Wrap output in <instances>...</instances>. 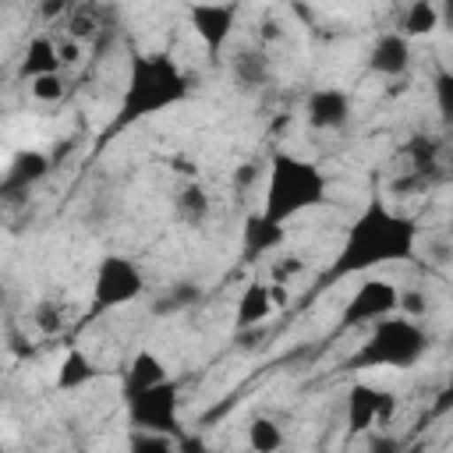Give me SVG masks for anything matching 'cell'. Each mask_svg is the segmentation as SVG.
Masks as SVG:
<instances>
[{"mask_svg": "<svg viewBox=\"0 0 453 453\" xmlns=\"http://www.w3.org/2000/svg\"><path fill=\"white\" fill-rule=\"evenodd\" d=\"M393 407H396L393 393H386L372 382H354L347 389V428H350V435H361L372 425L386 421L393 414Z\"/></svg>", "mask_w": 453, "mask_h": 453, "instance_id": "9c48e42d", "label": "cell"}, {"mask_svg": "<svg viewBox=\"0 0 453 453\" xmlns=\"http://www.w3.org/2000/svg\"><path fill=\"white\" fill-rule=\"evenodd\" d=\"M145 290V273L127 255H103L92 276V315L134 304Z\"/></svg>", "mask_w": 453, "mask_h": 453, "instance_id": "5b68a950", "label": "cell"}, {"mask_svg": "<svg viewBox=\"0 0 453 453\" xmlns=\"http://www.w3.org/2000/svg\"><path fill=\"white\" fill-rule=\"evenodd\" d=\"M326 173L304 156L294 152H273L265 166V198L262 216L273 223H290L304 209H315L326 202Z\"/></svg>", "mask_w": 453, "mask_h": 453, "instance_id": "3957f363", "label": "cell"}, {"mask_svg": "<svg viewBox=\"0 0 453 453\" xmlns=\"http://www.w3.org/2000/svg\"><path fill=\"white\" fill-rule=\"evenodd\" d=\"M273 311H276V304H273L269 283H248V287L241 290V297H237L234 326H237V329H255V326H262Z\"/></svg>", "mask_w": 453, "mask_h": 453, "instance_id": "7c38bea8", "label": "cell"}, {"mask_svg": "<svg viewBox=\"0 0 453 453\" xmlns=\"http://www.w3.org/2000/svg\"><path fill=\"white\" fill-rule=\"evenodd\" d=\"M60 11H64V0H46V4H42V14H46V18H53V14H60Z\"/></svg>", "mask_w": 453, "mask_h": 453, "instance_id": "1f68e13d", "label": "cell"}, {"mask_svg": "<svg viewBox=\"0 0 453 453\" xmlns=\"http://www.w3.org/2000/svg\"><path fill=\"white\" fill-rule=\"evenodd\" d=\"M191 85L180 64L170 53H134L127 64V81L120 92V110H117V131L159 117L188 99Z\"/></svg>", "mask_w": 453, "mask_h": 453, "instance_id": "7a4b0ae2", "label": "cell"}, {"mask_svg": "<svg viewBox=\"0 0 453 453\" xmlns=\"http://www.w3.org/2000/svg\"><path fill=\"white\" fill-rule=\"evenodd\" d=\"M237 21H241V0H195L188 7V25L205 46L209 60H219Z\"/></svg>", "mask_w": 453, "mask_h": 453, "instance_id": "8992f818", "label": "cell"}, {"mask_svg": "<svg viewBox=\"0 0 453 453\" xmlns=\"http://www.w3.org/2000/svg\"><path fill=\"white\" fill-rule=\"evenodd\" d=\"M248 446L255 453H276V449H283V428L273 418L258 414V418L248 421Z\"/></svg>", "mask_w": 453, "mask_h": 453, "instance_id": "44dd1931", "label": "cell"}, {"mask_svg": "<svg viewBox=\"0 0 453 453\" xmlns=\"http://www.w3.org/2000/svg\"><path fill=\"white\" fill-rule=\"evenodd\" d=\"M163 379H170V372H166V361L156 354V350H134L131 354V361H127V368H124V396L127 393H138V389H149V386H156V382H163Z\"/></svg>", "mask_w": 453, "mask_h": 453, "instance_id": "4fadbf2b", "label": "cell"}, {"mask_svg": "<svg viewBox=\"0 0 453 453\" xmlns=\"http://www.w3.org/2000/svg\"><path fill=\"white\" fill-rule=\"evenodd\" d=\"M428 350V333L418 319L389 311L368 326V340L354 354V368H414Z\"/></svg>", "mask_w": 453, "mask_h": 453, "instance_id": "277c9868", "label": "cell"}, {"mask_svg": "<svg viewBox=\"0 0 453 453\" xmlns=\"http://www.w3.org/2000/svg\"><path fill=\"white\" fill-rule=\"evenodd\" d=\"M127 446H131V449H142V453H149V449L166 453V449H173L177 442H173V435H170V432H156V428H138V425H131Z\"/></svg>", "mask_w": 453, "mask_h": 453, "instance_id": "7402d4cb", "label": "cell"}, {"mask_svg": "<svg viewBox=\"0 0 453 453\" xmlns=\"http://www.w3.org/2000/svg\"><path fill=\"white\" fill-rule=\"evenodd\" d=\"M28 81H32L28 92H32V99H39V103H57V99L64 96V74H60V71L35 74V78H28Z\"/></svg>", "mask_w": 453, "mask_h": 453, "instance_id": "603a6c76", "label": "cell"}, {"mask_svg": "<svg viewBox=\"0 0 453 453\" xmlns=\"http://www.w3.org/2000/svg\"><path fill=\"white\" fill-rule=\"evenodd\" d=\"M283 241H287V226H283V223H273V219H265L262 212H251V216L244 219V251H248V255L276 251Z\"/></svg>", "mask_w": 453, "mask_h": 453, "instance_id": "5bb4252c", "label": "cell"}, {"mask_svg": "<svg viewBox=\"0 0 453 453\" xmlns=\"http://www.w3.org/2000/svg\"><path fill=\"white\" fill-rule=\"evenodd\" d=\"M99 372H96V365H92V357L85 354V350H78V347H71L64 357H60V365H57V389H64V393H71V389H81L85 382H92Z\"/></svg>", "mask_w": 453, "mask_h": 453, "instance_id": "2e32d148", "label": "cell"}, {"mask_svg": "<svg viewBox=\"0 0 453 453\" xmlns=\"http://www.w3.org/2000/svg\"><path fill=\"white\" fill-rule=\"evenodd\" d=\"M234 78L244 85V88H262L269 78H273V67H269V57L262 50H241L234 57Z\"/></svg>", "mask_w": 453, "mask_h": 453, "instance_id": "ffe728a7", "label": "cell"}, {"mask_svg": "<svg viewBox=\"0 0 453 453\" xmlns=\"http://www.w3.org/2000/svg\"><path fill=\"white\" fill-rule=\"evenodd\" d=\"M396 294L400 287L382 280V276H368L365 283L354 287V294L343 304L340 315V329H368L372 322H379L382 315L396 311Z\"/></svg>", "mask_w": 453, "mask_h": 453, "instance_id": "ba28073f", "label": "cell"}, {"mask_svg": "<svg viewBox=\"0 0 453 453\" xmlns=\"http://www.w3.org/2000/svg\"><path fill=\"white\" fill-rule=\"evenodd\" d=\"M425 308H428V297H425L421 290H400V294H396V311H400V315L418 319Z\"/></svg>", "mask_w": 453, "mask_h": 453, "instance_id": "484cf974", "label": "cell"}, {"mask_svg": "<svg viewBox=\"0 0 453 453\" xmlns=\"http://www.w3.org/2000/svg\"><path fill=\"white\" fill-rule=\"evenodd\" d=\"M173 209H177V216H180L184 223L198 226V223L209 219V212H212V198H209V191H205L198 180H191V184H184V188L177 191Z\"/></svg>", "mask_w": 453, "mask_h": 453, "instance_id": "ac0fdd59", "label": "cell"}, {"mask_svg": "<svg viewBox=\"0 0 453 453\" xmlns=\"http://www.w3.org/2000/svg\"><path fill=\"white\" fill-rule=\"evenodd\" d=\"M0 4H4V0H0Z\"/></svg>", "mask_w": 453, "mask_h": 453, "instance_id": "d6a6232c", "label": "cell"}, {"mask_svg": "<svg viewBox=\"0 0 453 453\" xmlns=\"http://www.w3.org/2000/svg\"><path fill=\"white\" fill-rule=\"evenodd\" d=\"M418 244V223L396 212L382 195H372L368 205L354 216L343 234V244L329 265V280L361 276L389 262H407Z\"/></svg>", "mask_w": 453, "mask_h": 453, "instance_id": "6da1fadb", "label": "cell"}, {"mask_svg": "<svg viewBox=\"0 0 453 453\" xmlns=\"http://www.w3.org/2000/svg\"><path fill=\"white\" fill-rule=\"evenodd\" d=\"M301 265H304L301 258H294V255H283V258L273 265V280H276V283H287L294 273H301Z\"/></svg>", "mask_w": 453, "mask_h": 453, "instance_id": "4316f807", "label": "cell"}, {"mask_svg": "<svg viewBox=\"0 0 453 453\" xmlns=\"http://www.w3.org/2000/svg\"><path fill=\"white\" fill-rule=\"evenodd\" d=\"M127 418L131 425L138 428H156V432H177L180 425V393L170 379L149 386V389H138V393H127Z\"/></svg>", "mask_w": 453, "mask_h": 453, "instance_id": "52a82bcc", "label": "cell"}, {"mask_svg": "<svg viewBox=\"0 0 453 453\" xmlns=\"http://www.w3.org/2000/svg\"><path fill=\"white\" fill-rule=\"evenodd\" d=\"M449 88H453V78L442 71V74L435 78V92H439V110H442V117H449V113H453V103H449Z\"/></svg>", "mask_w": 453, "mask_h": 453, "instance_id": "83f0119b", "label": "cell"}, {"mask_svg": "<svg viewBox=\"0 0 453 453\" xmlns=\"http://www.w3.org/2000/svg\"><path fill=\"white\" fill-rule=\"evenodd\" d=\"M32 322H35L39 333L53 336V333H60V326H64V311H60L57 301H39V304L32 308Z\"/></svg>", "mask_w": 453, "mask_h": 453, "instance_id": "cb8c5ba5", "label": "cell"}, {"mask_svg": "<svg viewBox=\"0 0 453 453\" xmlns=\"http://www.w3.org/2000/svg\"><path fill=\"white\" fill-rule=\"evenodd\" d=\"M60 57H57V42L46 39V35H35L25 50V60H21V74L25 78H35V74H50V71H60Z\"/></svg>", "mask_w": 453, "mask_h": 453, "instance_id": "d6986e66", "label": "cell"}, {"mask_svg": "<svg viewBox=\"0 0 453 453\" xmlns=\"http://www.w3.org/2000/svg\"><path fill=\"white\" fill-rule=\"evenodd\" d=\"M198 297H202V290H198L195 283H177V287L166 294V301H163L156 311H159V315H166V308H170V311H184V308L198 304Z\"/></svg>", "mask_w": 453, "mask_h": 453, "instance_id": "d4e9b609", "label": "cell"}, {"mask_svg": "<svg viewBox=\"0 0 453 453\" xmlns=\"http://www.w3.org/2000/svg\"><path fill=\"white\" fill-rule=\"evenodd\" d=\"M57 57H60V64H74V60L81 57V42L67 35L64 42H57Z\"/></svg>", "mask_w": 453, "mask_h": 453, "instance_id": "f546056e", "label": "cell"}, {"mask_svg": "<svg viewBox=\"0 0 453 453\" xmlns=\"http://www.w3.org/2000/svg\"><path fill=\"white\" fill-rule=\"evenodd\" d=\"M442 25V11L435 7V0H411L403 7V18H400V32L414 42V39H425L432 35L435 28Z\"/></svg>", "mask_w": 453, "mask_h": 453, "instance_id": "9a60e30c", "label": "cell"}, {"mask_svg": "<svg viewBox=\"0 0 453 453\" xmlns=\"http://www.w3.org/2000/svg\"><path fill=\"white\" fill-rule=\"evenodd\" d=\"M92 32H96V21H92V14H78V18L71 21V28H67V35H71V39H78V42H81V39H88Z\"/></svg>", "mask_w": 453, "mask_h": 453, "instance_id": "f1b7e54d", "label": "cell"}, {"mask_svg": "<svg viewBox=\"0 0 453 453\" xmlns=\"http://www.w3.org/2000/svg\"><path fill=\"white\" fill-rule=\"evenodd\" d=\"M50 173V156L39 149H21L7 166V188H28Z\"/></svg>", "mask_w": 453, "mask_h": 453, "instance_id": "e0dca14e", "label": "cell"}, {"mask_svg": "<svg viewBox=\"0 0 453 453\" xmlns=\"http://www.w3.org/2000/svg\"><path fill=\"white\" fill-rule=\"evenodd\" d=\"M304 120L315 131H340L350 120V96L336 85L311 88L304 99Z\"/></svg>", "mask_w": 453, "mask_h": 453, "instance_id": "30bf717a", "label": "cell"}, {"mask_svg": "<svg viewBox=\"0 0 453 453\" xmlns=\"http://www.w3.org/2000/svg\"><path fill=\"white\" fill-rule=\"evenodd\" d=\"M258 177V166H251V163H244L241 170H237V188H248L251 180Z\"/></svg>", "mask_w": 453, "mask_h": 453, "instance_id": "4dcf8cb0", "label": "cell"}, {"mask_svg": "<svg viewBox=\"0 0 453 453\" xmlns=\"http://www.w3.org/2000/svg\"><path fill=\"white\" fill-rule=\"evenodd\" d=\"M411 60H414V46L403 32H382L368 50V71L389 81L403 78L411 71Z\"/></svg>", "mask_w": 453, "mask_h": 453, "instance_id": "8fae6325", "label": "cell"}]
</instances>
